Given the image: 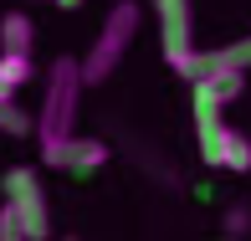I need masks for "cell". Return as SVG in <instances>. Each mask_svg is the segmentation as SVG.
Returning <instances> with one entry per match:
<instances>
[{"label":"cell","instance_id":"1","mask_svg":"<svg viewBox=\"0 0 251 241\" xmlns=\"http://www.w3.org/2000/svg\"><path fill=\"white\" fill-rule=\"evenodd\" d=\"M82 62L77 56H56L47 72V93H41V113H36V144L41 154H51L56 144L72 139L77 123V98H82Z\"/></svg>","mask_w":251,"mask_h":241},{"label":"cell","instance_id":"2","mask_svg":"<svg viewBox=\"0 0 251 241\" xmlns=\"http://www.w3.org/2000/svg\"><path fill=\"white\" fill-rule=\"evenodd\" d=\"M139 21H144V10L133 5V0H118V5L108 10V21H102L93 52L82 56V82H87V87L108 82V72L123 62V52H128V41H133V31H139Z\"/></svg>","mask_w":251,"mask_h":241},{"label":"cell","instance_id":"3","mask_svg":"<svg viewBox=\"0 0 251 241\" xmlns=\"http://www.w3.org/2000/svg\"><path fill=\"white\" fill-rule=\"evenodd\" d=\"M0 190H5V205L16 211L21 231H26L31 241H47V236H51V211H47V190H41V175H36L31 164H16V169H5Z\"/></svg>","mask_w":251,"mask_h":241},{"label":"cell","instance_id":"4","mask_svg":"<svg viewBox=\"0 0 251 241\" xmlns=\"http://www.w3.org/2000/svg\"><path fill=\"white\" fill-rule=\"evenodd\" d=\"M154 21H159V41H164V62H185L195 52V5L190 0H154Z\"/></svg>","mask_w":251,"mask_h":241},{"label":"cell","instance_id":"5","mask_svg":"<svg viewBox=\"0 0 251 241\" xmlns=\"http://www.w3.org/2000/svg\"><path fill=\"white\" fill-rule=\"evenodd\" d=\"M41 164L47 169H62V175H98L102 164H108V144L102 139H82V134H72L67 144H56L51 154H41Z\"/></svg>","mask_w":251,"mask_h":241},{"label":"cell","instance_id":"6","mask_svg":"<svg viewBox=\"0 0 251 241\" xmlns=\"http://www.w3.org/2000/svg\"><path fill=\"white\" fill-rule=\"evenodd\" d=\"M226 129H231V123H221V108H215V103H205V98H195V144H200V159H205L210 169H221Z\"/></svg>","mask_w":251,"mask_h":241},{"label":"cell","instance_id":"7","mask_svg":"<svg viewBox=\"0 0 251 241\" xmlns=\"http://www.w3.org/2000/svg\"><path fill=\"white\" fill-rule=\"evenodd\" d=\"M31 41H36L31 16L26 10H5V16H0V52H26L31 56Z\"/></svg>","mask_w":251,"mask_h":241},{"label":"cell","instance_id":"8","mask_svg":"<svg viewBox=\"0 0 251 241\" xmlns=\"http://www.w3.org/2000/svg\"><path fill=\"white\" fill-rule=\"evenodd\" d=\"M31 82V56L26 52H0V98H16Z\"/></svg>","mask_w":251,"mask_h":241},{"label":"cell","instance_id":"9","mask_svg":"<svg viewBox=\"0 0 251 241\" xmlns=\"http://www.w3.org/2000/svg\"><path fill=\"white\" fill-rule=\"evenodd\" d=\"M221 169H231V175H246L251 169V139L241 129H226V144H221Z\"/></svg>","mask_w":251,"mask_h":241},{"label":"cell","instance_id":"10","mask_svg":"<svg viewBox=\"0 0 251 241\" xmlns=\"http://www.w3.org/2000/svg\"><path fill=\"white\" fill-rule=\"evenodd\" d=\"M31 123H36V118H26V113H21L16 103H10V98H0V134L21 139V134H31Z\"/></svg>","mask_w":251,"mask_h":241},{"label":"cell","instance_id":"11","mask_svg":"<svg viewBox=\"0 0 251 241\" xmlns=\"http://www.w3.org/2000/svg\"><path fill=\"white\" fill-rule=\"evenodd\" d=\"M215 56H221L226 67H241V72H246V67H251V36H241L236 47H221Z\"/></svg>","mask_w":251,"mask_h":241},{"label":"cell","instance_id":"12","mask_svg":"<svg viewBox=\"0 0 251 241\" xmlns=\"http://www.w3.org/2000/svg\"><path fill=\"white\" fill-rule=\"evenodd\" d=\"M0 241H31L26 231H21V221H16L10 205H0Z\"/></svg>","mask_w":251,"mask_h":241},{"label":"cell","instance_id":"13","mask_svg":"<svg viewBox=\"0 0 251 241\" xmlns=\"http://www.w3.org/2000/svg\"><path fill=\"white\" fill-rule=\"evenodd\" d=\"M241 231H251V211L246 205H231L226 211V236H241Z\"/></svg>","mask_w":251,"mask_h":241},{"label":"cell","instance_id":"14","mask_svg":"<svg viewBox=\"0 0 251 241\" xmlns=\"http://www.w3.org/2000/svg\"><path fill=\"white\" fill-rule=\"evenodd\" d=\"M56 5H62V10H77V5H82V0H56Z\"/></svg>","mask_w":251,"mask_h":241},{"label":"cell","instance_id":"15","mask_svg":"<svg viewBox=\"0 0 251 241\" xmlns=\"http://www.w3.org/2000/svg\"><path fill=\"white\" fill-rule=\"evenodd\" d=\"M67 241H82V236H67Z\"/></svg>","mask_w":251,"mask_h":241},{"label":"cell","instance_id":"16","mask_svg":"<svg viewBox=\"0 0 251 241\" xmlns=\"http://www.w3.org/2000/svg\"><path fill=\"white\" fill-rule=\"evenodd\" d=\"M221 241H231V236H221Z\"/></svg>","mask_w":251,"mask_h":241},{"label":"cell","instance_id":"17","mask_svg":"<svg viewBox=\"0 0 251 241\" xmlns=\"http://www.w3.org/2000/svg\"><path fill=\"white\" fill-rule=\"evenodd\" d=\"M51 5H56V0H51Z\"/></svg>","mask_w":251,"mask_h":241}]
</instances>
